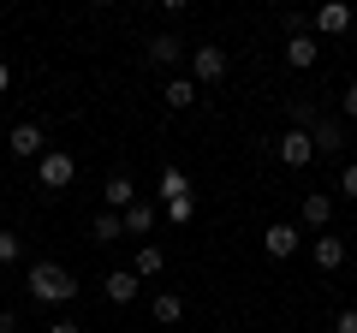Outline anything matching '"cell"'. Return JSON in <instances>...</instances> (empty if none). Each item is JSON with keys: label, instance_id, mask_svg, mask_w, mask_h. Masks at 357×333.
I'll use <instances>...</instances> for the list:
<instances>
[{"label": "cell", "instance_id": "1f68e13d", "mask_svg": "<svg viewBox=\"0 0 357 333\" xmlns=\"http://www.w3.org/2000/svg\"><path fill=\"white\" fill-rule=\"evenodd\" d=\"M351 309H357V292H351Z\"/></svg>", "mask_w": 357, "mask_h": 333}, {"label": "cell", "instance_id": "30bf717a", "mask_svg": "<svg viewBox=\"0 0 357 333\" xmlns=\"http://www.w3.org/2000/svg\"><path fill=\"white\" fill-rule=\"evenodd\" d=\"M6 149H13L18 161H42V155H48V137H42V125H30V119H24V125L6 131Z\"/></svg>", "mask_w": 357, "mask_h": 333}, {"label": "cell", "instance_id": "f546056e", "mask_svg": "<svg viewBox=\"0 0 357 333\" xmlns=\"http://www.w3.org/2000/svg\"><path fill=\"white\" fill-rule=\"evenodd\" d=\"M0 208H6V191H0Z\"/></svg>", "mask_w": 357, "mask_h": 333}, {"label": "cell", "instance_id": "e0dca14e", "mask_svg": "<svg viewBox=\"0 0 357 333\" xmlns=\"http://www.w3.org/2000/svg\"><path fill=\"white\" fill-rule=\"evenodd\" d=\"M178 196H191V179L178 173V166H161V179H155V203H178Z\"/></svg>", "mask_w": 357, "mask_h": 333}, {"label": "cell", "instance_id": "603a6c76", "mask_svg": "<svg viewBox=\"0 0 357 333\" xmlns=\"http://www.w3.org/2000/svg\"><path fill=\"white\" fill-rule=\"evenodd\" d=\"M18 256H24V244H18V232H6V226H0V268H13Z\"/></svg>", "mask_w": 357, "mask_h": 333}, {"label": "cell", "instance_id": "5b68a950", "mask_svg": "<svg viewBox=\"0 0 357 333\" xmlns=\"http://www.w3.org/2000/svg\"><path fill=\"white\" fill-rule=\"evenodd\" d=\"M262 250H268V262H286V256H298V250H304V226H298V220H268V232H262Z\"/></svg>", "mask_w": 357, "mask_h": 333}, {"label": "cell", "instance_id": "9a60e30c", "mask_svg": "<svg viewBox=\"0 0 357 333\" xmlns=\"http://www.w3.org/2000/svg\"><path fill=\"white\" fill-rule=\"evenodd\" d=\"M197 95H203V90L191 84V72H178V77H167V84H161V102L173 107V114H185V107H197Z\"/></svg>", "mask_w": 357, "mask_h": 333}, {"label": "cell", "instance_id": "9c48e42d", "mask_svg": "<svg viewBox=\"0 0 357 333\" xmlns=\"http://www.w3.org/2000/svg\"><path fill=\"white\" fill-rule=\"evenodd\" d=\"M298 226H304V232H328L333 226V196L328 191H304V203H298Z\"/></svg>", "mask_w": 357, "mask_h": 333}, {"label": "cell", "instance_id": "7402d4cb", "mask_svg": "<svg viewBox=\"0 0 357 333\" xmlns=\"http://www.w3.org/2000/svg\"><path fill=\"white\" fill-rule=\"evenodd\" d=\"M286 114H292V131H310V125H316V119H321V107H316V102H304V95H298V102L286 107Z\"/></svg>", "mask_w": 357, "mask_h": 333}, {"label": "cell", "instance_id": "8992f818", "mask_svg": "<svg viewBox=\"0 0 357 333\" xmlns=\"http://www.w3.org/2000/svg\"><path fill=\"white\" fill-rule=\"evenodd\" d=\"M351 6H345V0H321V6H316V13H310V36H345V30H351Z\"/></svg>", "mask_w": 357, "mask_h": 333}, {"label": "cell", "instance_id": "4dcf8cb0", "mask_svg": "<svg viewBox=\"0 0 357 333\" xmlns=\"http://www.w3.org/2000/svg\"><path fill=\"white\" fill-rule=\"evenodd\" d=\"M268 333H286V327H268Z\"/></svg>", "mask_w": 357, "mask_h": 333}, {"label": "cell", "instance_id": "484cf974", "mask_svg": "<svg viewBox=\"0 0 357 333\" xmlns=\"http://www.w3.org/2000/svg\"><path fill=\"white\" fill-rule=\"evenodd\" d=\"M340 114H345V119H357V84H345V95H340Z\"/></svg>", "mask_w": 357, "mask_h": 333}, {"label": "cell", "instance_id": "f1b7e54d", "mask_svg": "<svg viewBox=\"0 0 357 333\" xmlns=\"http://www.w3.org/2000/svg\"><path fill=\"white\" fill-rule=\"evenodd\" d=\"M6 90H13V65L0 60V95H6Z\"/></svg>", "mask_w": 357, "mask_h": 333}, {"label": "cell", "instance_id": "ac0fdd59", "mask_svg": "<svg viewBox=\"0 0 357 333\" xmlns=\"http://www.w3.org/2000/svg\"><path fill=\"white\" fill-rule=\"evenodd\" d=\"M316 60H321V42L316 36H292V42H286V65H292V72H310Z\"/></svg>", "mask_w": 357, "mask_h": 333}, {"label": "cell", "instance_id": "7c38bea8", "mask_svg": "<svg viewBox=\"0 0 357 333\" xmlns=\"http://www.w3.org/2000/svg\"><path fill=\"white\" fill-rule=\"evenodd\" d=\"M310 143H316V155H340V149H345V119L321 114L316 125H310Z\"/></svg>", "mask_w": 357, "mask_h": 333}, {"label": "cell", "instance_id": "44dd1931", "mask_svg": "<svg viewBox=\"0 0 357 333\" xmlns=\"http://www.w3.org/2000/svg\"><path fill=\"white\" fill-rule=\"evenodd\" d=\"M161 220H173V226H191V220H197V196H178V203H167Z\"/></svg>", "mask_w": 357, "mask_h": 333}, {"label": "cell", "instance_id": "d6986e66", "mask_svg": "<svg viewBox=\"0 0 357 333\" xmlns=\"http://www.w3.org/2000/svg\"><path fill=\"white\" fill-rule=\"evenodd\" d=\"M161 268H167V250H161V244H137V256H131V274H137V280H155Z\"/></svg>", "mask_w": 357, "mask_h": 333}, {"label": "cell", "instance_id": "277c9868", "mask_svg": "<svg viewBox=\"0 0 357 333\" xmlns=\"http://www.w3.org/2000/svg\"><path fill=\"white\" fill-rule=\"evenodd\" d=\"M143 60H149V65H161V72H173V77H178V65L191 60V48L178 42V30H155V36L143 42Z\"/></svg>", "mask_w": 357, "mask_h": 333}, {"label": "cell", "instance_id": "cb8c5ba5", "mask_svg": "<svg viewBox=\"0 0 357 333\" xmlns=\"http://www.w3.org/2000/svg\"><path fill=\"white\" fill-rule=\"evenodd\" d=\"M280 30H286V42H292V36H310V13H280Z\"/></svg>", "mask_w": 357, "mask_h": 333}, {"label": "cell", "instance_id": "52a82bcc", "mask_svg": "<svg viewBox=\"0 0 357 333\" xmlns=\"http://www.w3.org/2000/svg\"><path fill=\"white\" fill-rule=\"evenodd\" d=\"M274 155H280V166H292V173H298V166L316 161V143H310V131H292V125H286L280 137H274Z\"/></svg>", "mask_w": 357, "mask_h": 333}, {"label": "cell", "instance_id": "ba28073f", "mask_svg": "<svg viewBox=\"0 0 357 333\" xmlns=\"http://www.w3.org/2000/svg\"><path fill=\"white\" fill-rule=\"evenodd\" d=\"M345 256H351V250H345V238H333V232H316V238H310V262H316V274H340Z\"/></svg>", "mask_w": 357, "mask_h": 333}, {"label": "cell", "instance_id": "6da1fadb", "mask_svg": "<svg viewBox=\"0 0 357 333\" xmlns=\"http://www.w3.org/2000/svg\"><path fill=\"white\" fill-rule=\"evenodd\" d=\"M24 286H30V297H36V304H72V297L84 292V286L72 280V268H60V262H30Z\"/></svg>", "mask_w": 357, "mask_h": 333}, {"label": "cell", "instance_id": "d4e9b609", "mask_svg": "<svg viewBox=\"0 0 357 333\" xmlns=\"http://www.w3.org/2000/svg\"><path fill=\"white\" fill-rule=\"evenodd\" d=\"M333 333H357V309H340L333 316Z\"/></svg>", "mask_w": 357, "mask_h": 333}, {"label": "cell", "instance_id": "ffe728a7", "mask_svg": "<svg viewBox=\"0 0 357 333\" xmlns=\"http://www.w3.org/2000/svg\"><path fill=\"white\" fill-rule=\"evenodd\" d=\"M149 316L161 321V327H173V321H185V297H178V292H155L149 297Z\"/></svg>", "mask_w": 357, "mask_h": 333}, {"label": "cell", "instance_id": "5bb4252c", "mask_svg": "<svg viewBox=\"0 0 357 333\" xmlns=\"http://www.w3.org/2000/svg\"><path fill=\"white\" fill-rule=\"evenodd\" d=\"M119 220H126V238H149L155 220H161V203H143V196H137V203H131Z\"/></svg>", "mask_w": 357, "mask_h": 333}, {"label": "cell", "instance_id": "4fadbf2b", "mask_svg": "<svg viewBox=\"0 0 357 333\" xmlns=\"http://www.w3.org/2000/svg\"><path fill=\"white\" fill-rule=\"evenodd\" d=\"M131 203H137V185H131V173H107V185H102V208L126 215Z\"/></svg>", "mask_w": 357, "mask_h": 333}, {"label": "cell", "instance_id": "2e32d148", "mask_svg": "<svg viewBox=\"0 0 357 333\" xmlns=\"http://www.w3.org/2000/svg\"><path fill=\"white\" fill-rule=\"evenodd\" d=\"M119 238H126V220L114 208H96L89 215V244H119Z\"/></svg>", "mask_w": 357, "mask_h": 333}, {"label": "cell", "instance_id": "7a4b0ae2", "mask_svg": "<svg viewBox=\"0 0 357 333\" xmlns=\"http://www.w3.org/2000/svg\"><path fill=\"white\" fill-rule=\"evenodd\" d=\"M72 179H77V161H72V149H48V155L36 161V191H42V196H60Z\"/></svg>", "mask_w": 357, "mask_h": 333}, {"label": "cell", "instance_id": "3957f363", "mask_svg": "<svg viewBox=\"0 0 357 333\" xmlns=\"http://www.w3.org/2000/svg\"><path fill=\"white\" fill-rule=\"evenodd\" d=\"M191 84L197 90H208V84H227V72H232V60H227V48H215V42H203V48H191Z\"/></svg>", "mask_w": 357, "mask_h": 333}, {"label": "cell", "instance_id": "8fae6325", "mask_svg": "<svg viewBox=\"0 0 357 333\" xmlns=\"http://www.w3.org/2000/svg\"><path fill=\"white\" fill-rule=\"evenodd\" d=\"M143 292V280H137V274H131V268H114V274H107V280H102V297H107V304H114V309H126L131 304V297H137Z\"/></svg>", "mask_w": 357, "mask_h": 333}, {"label": "cell", "instance_id": "83f0119b", "mask_svg": "<svg viewBox=\"0 0 357 333\" xmlns=\"http://www.w3.org/2000/svg\"><path fill=\"white\" fill-rule=\"evenodd\" d=\"M48 333H84V327H77V321H66V316H60V321H54Z\"/></svg>", "mask_w": 357, "mask_h": 333}, {"label": "cell", "instance_id": "4316f807", "mask_svg": "<svg viewBox=\"0 0 357 333\" xmlns=\"http://www.w3.org/2000/svg\"><path fill=\"white\" fill-rule=\"evenodd\" d=\"M340 196H357V161H351V166L340 173Z\"/></svg>", "mask_w": 357, "mask_h": 333}]
</instances>
